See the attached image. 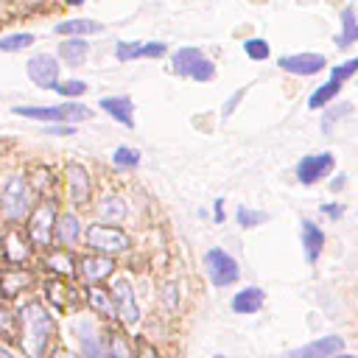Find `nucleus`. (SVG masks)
Masks as SVG:
<instances>
[{
	"instance_id": "nucleus-32",
	"label": "nucleus",
	"mask_w": 358,
	"mask_h": 358,
	"mask_svg": "<svg viewBox=\"0 0 358 358\" xmlns=\"http://www.w3.org/2000/svg\"><path fill=\"white\" fill-rule=\"evenodd\" d=\"M238 224L243 227V229H252V227H257V224H263L266 221V213H260V210H252V207H238Z\"/></svg>"
},
{
	"instance_id": "nucleus-46",
	"label": "nucleus",
	"mask_w": 358,
	"mask_h": 358,
	"mask_svg": "<svg viewBox=\"0 0 358 358\" xmlns=\"http://www.w3.org/2000/svg\"><path fill=\"white\" fill-rule=\"evenodd\" d=\"M333 358H358V355H350V352H344V355H341V352H338V355H333Z\"/></svg>"
},
{
	"instance_id": "nucleus-35",
	"label": "nucleus",
	"mask_w": 358,
	"mask_h": 358,
	"mask_svg": "<svg viewBox=\"0 0 358 358\" xmlns=\"http://www.w3.org/2000/svg\"><path fill=\"white\" fill-rule=\"evenodd\" d=\"M355 70H358V59H350V62L333 67V70H330V78H333V81H347L350 76H355Z\"/></svg>"
},
{
	"instance_id": "nucleus-34",
	"label": "nucleus",
	"mask_w": 358,
	"mask_h": 358,
	"mask_svg": "<svg viewBox=\"0 0 358 358\" xmlns=\"http://www.w3.org/2000/svg\"><path fill=\"white\" fill-rule=\"evenodd\" d=\"M109 358H131V347L120 333H112L109 338Z\"/></svg>"
},
{
	"instance_id": "nucleus-30",
	"label": "nucleus",
	"mask_w": 358,
	"mask_h": 358,
	"mask_svg": "<svg viewBox=\"0 0 358 358\" xmlns=\"http://www.w3.org/2000/svg\"><path fill=\"white\" fill-rule=\"evenodd\" d=\"M90 87H87V81H81V78H70V81H59L56 84V92L59 95H64L67 101H73V98H78V95H84Z\"/></svg>"
},
{
	"instance_id": "nucleus-17",
	"label": "nucleus",
	"mask_w": 358,
	"mask_h": 358,
	"mask_svg": "<svg viewBox=\"0 0 358 358\" xmlns=\"http://www.w3.org/2000/svg\"><path fill=\"white\" fill-rule=\"evenodd\" d=\"M263 302H266V294H263L257 285H246L243 291H238V294L232 296V310L249 316V313H257V310L263 308Z\"/></svg>"
},
{
	"instance_id": "nucleus-25",
	"label": "nucleus",
	"mask_w": 358,
	"mask_h": 358,
	"mask_svg": "<svg viewBox=\"0 0 358 358\" xmlns=\"http://www.w3.org/2000/svg\"><path fill=\"white\" fill-rule=\"evenodd\" d=\"M338 90H341V81H333V78L324 81L322 87L313 90V95L308 98V106H310V109H322L324 103H330V101L338 95Z\"/></svg>"
},
{
	"instance_id": "nucleus-33",
	"label": "nucleus",
	"mask_w": 358,
	"mask_h": 358,
	"mask_svg": "<svg viewBox=\"0 0 358 358\" xmlns=\"http://www.w3.org/2000/svg\"><path fill=\"white\" fill-rule=\"evenodd\" d=\"M350 109H352V103H347V101H341L338 106H333V109L322 117V131H324V134H330V131H333V123H336V120H341Z\"/></svg>"
},
{
	"instance_id": "nucleus-2",
	"label": "nucleus",
	"mask_w": 358,
	"mask_h": 358,
	"mask_svg": "<svg viewBox=\"0 0 358 358\" xmlns=\"http://www.w3.org/2000/svg\"><path fill=\"white\" fill-rule=\"evenodd\" d=\"M11 112L20 115V117L42 120V123H70V126L78 123V120L92 117V109L84 106V103H76V101H64L59 106H14Z\"/></svg>"
},
{
	"instance_id": "nucleus-14",
	"label": "nucleus",
	"mask_w": 358,
	"mask_h": 358,
	"mask_svg": "<svg viewBox=\"0 0 358 358\" xmlns=\"http://www.w3.org/2000/svg\"><path fill=\"white\" fill-rule=\"evenodd\" d=\"M112 268H115V260L109 255H92V257H81L78 260V271L87 280V285H95L98 280L109 277Z\"/></svg>"
},
{
	"instance_id": "nucleus-28",
	"label": "nucleus",
	"mask_w": 358,
	"mask_h": 358,
	"mask_svg": "<svg viewBox=\"0 0 358 358\" xmlns=\"http://www.w3.org/2000/svg\"><path fill=\"white\" fill-rule=\"evenodd\" d=\"M112 162L117 168H137L140 165V151L137 148H129V145H120V148H115Z\"/></svg>"
},
{
	"instance_id": "nucleus-41",
	"label": "nucleus",
	"mask_w": 358,
	"mask_h": 358,
	"mask_svg": "<svg viewBox=\"0 0 358 358\" xmlns=\"http://www.w3.org/2000/svg\"><path fill=\"white\" fill-rule=\"evenodd\" d=\"M137 358H162V355H159V352H157L151 344H145V341H143V344H140V352H137Z\"/></svg>"
},
{
	"instance_id": "nucleus-48",
	"label": "nucleus",
	"mask_w": 358,
	"mask_h": 358,
	"mask_svg": "<svg viewBox=\"0 0 358 358\" xmlns=\"http://www.w3.org/2000/svg\"><path fill=\"white\" fill-rule=\"evenodd\" d=\"M215 358H224V355H215Z\"/></svg>"
},
{
	"instance_id": "nucleus-29",
	"label": "nucleus",
	"mask_w": 358,
	"mask_h": 358,
	"mask_svg": "<svg viewBox=\"0 0 358 358\" xmlns=\"http://www.w3.org/2000/svg\"><path fill=\"white\" fill-rule=\"evenodd\" d=\"M243 50H246V56H249V59H255V62H263V59H268V53H271L268 42H266V39H260V36L246 39V42H243Z\"/></svg>"
},
{
	"instance_id": "nucleus-39",
	"label": "nucleus",
	"mask_w": 358,
	"mask_h": 358,
	"mask_svg": "<svg viewBox=\"0 0 358 358\" xmlns=\"http://www.w3.org/2000/svg\"><path fill=\"white\" fill-rule=\"evenodd\" d=\"M162 299H165L168 310H173V308H176V285H173V282H168V285L162 288Z\"/></svg>"
},
{
	"instance_id": "nucleus-42",
	"label": "nucleus",
	"mask_w": 358,
	"mask_h": 358,
	"mask_svg": "<svg viewBox=\"0 0 358 358\" xmlns=\"http://www.w3.org/2000/svg\"><path fill=\"white\" fill-rule=\"evenodd\" d=\"M48 131H50V134H73L76 129H73L70 123H67V126H59V123H48Z\"/></svg>"
},
{
	"instance_id": "nucleus-44",
	"label": "nucleus",
	"mask_w": 358,
	"mask_h": 358,
	"mask_svg": "<svg viewBox=\"0 0 358 358\" xmlns=\"http://www.w3.org/2000/svg\"><path fill=\"white\" fill-rule=\"evenodd\" d=\"M344 179H347L344 173H341V176H336V179L330 182V190H341V187H344Z\"/></svg>"
},
{
	"instance_id": "nucleus-36",
	"label": "nucleus",
	"mask_w": 358,
	"mask_h": 358,
	"mask_svg": "<svg viewBox=\"0 0 358 358\" xmlns=\"http://www.w3.org/2000/svg\"><path fill=\"white\" fill-rule=\"evenodd\" d=\"M165 42H143V48H140V59H159V56H165Z\"/></svg>"
},
{
	"instance_id": "nucleus-49",
	"label": "nucleus",
	"mask_w": 358,
	"mask_h": 358,
	"mask_svg": "<svg viewBox=\"0 0 358 358\" xmlns=\"http://www.w3.org/2000/svg\"><path fill=\"white\" fill-rule=\"evenodd\" d=\"M0 3H3V0H0Z\"/></svg>"
},
{
	"instance_id": "nucleus-22",
	"label": "nucleus",
	"mask_w": 358,
	"mask_h": 358,
	"mask_svg": "<svg viewBox=\"0 0 358 358\" xmlns=\"http://www.w3.org/2000/svg\"><path fill=\"white\" fill-rule=\"evenodd\" d=\"M98 218L103 224H117L126 218V201L120 196H106L101 204H98Z\"/></svg>"
},
{
	"instance_id": "nucleus-37",
	"label": "nucleus",
	"mask_w": 358,
	"mask_h": 358,
	"mask_svg": "<svg viewBox=\"0 0 358 358\" xmlns=\"http://www.w3.org/2000/svg\"><path fill=\"white\" fill-rule=\"evenodd\" d=\"M0 336L3 338H11L14 336V316L6 308H0Z\"/></svg>"
},
{
	"instance_id": "nucleus-24",
	"label": "nucleus",
	"mask_w": 358,
	"mask_h": 358,
	"mask_svg": "<svg viewBox=\"0 0 358 358\" xmlns=\"http://www.w3.org/2000/svg\"><path fill=\"white\" fill-rule=\"evenodd\" d=\"M355 39H358V22H355L352 6H347V8L341 11V36L336 39V45H338V48H347V45H352Z\"/></svg>"
},
{
	"instance_id": "nucleus-43",
	"label": "nucleus",
	"mask_w": 358,
	"mask_h": 358,
	"mask_svg": "<svg viewBox=\"0 0 358 358\" xmlns=\"http://www.w3.org/2000/svg\"><path fill=\"white\" fill-rule=\"evenodd\" d=\"M213 218H215V224L224 221V199H215V204H213Z\"/></svg>"
},
{
	"instance_id": "nucleus-47",
	"label": "nucleus",
	"mask_w": 358,
	"mask_h": 358,
	"mask_svg": "<svg viewBox=\"0 0 358 358\" xmlns=\"http://www.w3.org/2000/svg\"><path fill=\"white\" fill-rule=\"evenodd\" d=\"M67 3H70V6H81L84 0H67Z\"/></svg>"
},
{
	"instance_id": "nucleus-19",
	"label": "nucleus",
	"mask_w": 358,
	"mask_h": 358,
	"mask_svg": "<svg viewBox=\"0 0 358 358\" xmlns=\"http://www.w3.org/2000/svg\"><path fill=\"white\" fill-rule=\"evenodd\" d=\"M302 246H305V260L316 263L324 249V232L313 221H302Z\"/></svg>"
},
{
	"instance_id": "nucleus-3",
	"label": "nucleus",
	"mask_w": 358,
	"mask_h": 358,
	"mask_svg": "<svg viewBox=\"0 0 358 358\" xmlns=\"http://www.w3.org/2000/svg\"><path fill=\"white\" fill-rule=\"evenodd\" d=\"M84 241L90 249L101 252V255H120V252H129L131 246V238L120 229V227H109V224H90L84 229Z\"/></svg>"
},
{
	"instance_id": "nucleus-7",
	"label": "nucleus",
	"mask_w": 358,
	"mask_h": 358,
	"mask_svg": "<svg viewBox=\"0 0 358 358\" xmlns=\"http://www.w3.org/2000/svg\"><path fill=\"white\" fill-rule=\"evenodd\" d=\"M204 268H207V277L213 285L224 288V285H232L238 277H241V268L235 263L232 255H227L224 249H210L204 255Z\"/></svg>"
},
{
	"instance_id": "nucleus-18",
	"label": "nucleus",
	"mask_w": 358,
	"mask_h": 358,
	"mask_svg": "<svg viewBox=\"0 0 358 358\" xmlns=\"http://www.w3.org/2000/svg\"><path fill=\"white\" fill-rule=\"evenodd\" d=\"M87 56H90V45H87V39H84V36H67V39L59 45V59H62V62H67L70 67L84 64V62H87Z\"/></svg>"
},
{
	"instance_id": "nucleus-20",
	"label": "nucleus",
	"mask_w": 358,
	"mask_h": 358,
	"mask_svg": "<svg viewBox=\"0 0 358 358\" xmlns=\"http://www.w3.org/2000/svg\"><path fill=\"white\" fill-rule=\"evenodd\" d=\"M78 341H81V358H106L95 330L90 327V322H78Z\"/></svg>"
},
{
	"instance_id": "nucleus-40",
	"label": "nucleus",
	"mask_w": 358,
	"mask_h": 358,
	"mask_svg": "<svg viewBox=\"0 0 358 358\" xmlns=\"http://www.w3.org/2000/svg\"><path fill=\"white\" fill-rule=\"evenodd\" d=\"M322 213H324L327 218H333V221H336V218H341V215H344V207H341V204H322Z\"/></svg>"
},
{
	"instance_id": "nucleus-45",
	"label": "nucleus",
	"mask_w": 358,
	"mask_h": 358,
	"mask_svg": "<svg viewBox=\"0 0 358 358\" xmlns=\"http://www.w3.org/2000/svg\"><path fill=\"white\" fill-rule=\"evenodd\" d=\"M0 358H14V352H11V350H6V347H0Z\"/></svg>"
},
{
	"instance_id": "nucleus-16",
	"label": "nucleus",
	"mask_w": 358,
	"mask_h": 358,
	"mask_svg": "<svg viewBox=\"0 0 358 358\" xmlns=\"http://www.w3.org/2000/svg\"><path fill=\"white\" fill-rule=\"evenodd\" d=\"M101 109L109 112L117 123H123L129 129L134 126V103L129 95H106V98H101Z\"/></svg>"
},
{
	"instance_id": "nucleus-10",
	"label": "nucleus",
	"mask_w": 358,
	"mask_h": 358,
	"mask_svg": "<svg viewBox=\"0 0 358 358\" xmlns=\"http://www.w3.org/2000/svg\"><path fill=\"white\" fill-rule=\"evenodd\" d=\"M333 165H336V157H333L330 151L308 154V157H302L299 165H296V179H299L302 185H313V182H319L322 176H327V173L333 171Z\"/></svg>"
},
{
	"instance_id": "nucleus-11",
	"label": "nucleus",
	"mask_w": 358,
	"mask_h": 358,
	"mask_svg": "<svg viewBox=\"0 0 358 358\" xmlns=\"http://www.w3.org/2000/svg\"><path fill=\"white\" fill-rule=\"evenodd\" d=\"M64 179H67V190H70V201L76 207H84L90 201V193H92V182H90V171L78 162H70L64 168Z\"/></svg>"
},
{
	"instance_id": "nucleus-1",
	"label": "nucleus",
	"mask_w": 358,
	"mask_h": 358,
	"mask_svg": "<svg viewBox=\"0 0 358 358\" xmlns=\"http://www.w3.org/2000/svg\"><path fill=\"white\" fill-rule=\"evenodd\" d=\"M20 319V347L25 352V358H45L50 338H53V319L48 313L45 305L39 302H28L20 308L17 313Z\"/></svg>"
},
{
	"instance_id": "nucleus-26",
	"label": "nucleus",
	"mask_w": 358,
	"mask_h": 358,
	"mask_svg": "<svg viewBox=\"0 0 358 358\" xmlns=\"http://www.w3.org/2000/svg\"><path fill=\"white\" fill-rule=\"evenodd\" d=\"M28 255H31V246L22 241V235L20 232H8L6 235V257L11 263H22V260H28Z\"/></svg>"
},
{
	"instance_id": "nucleus-6",
	"label": "nucleus",
	"mask_w": 358,
	"mask_h": 358,
	"mask_svg": "<svg viewBox=\"0 0 358 358\" xmlns=\"http://www.w3.org/2000/svg\"><path fill=\"white\" fill-rule=\"evenodd\" d=\"M109 296H112V305H115V313L123 319L126 327H134L140 322V305H137V296H134V288L126 277H117L112 280V288H109Z\"/></svg>"
},
{
	"instance_id": "nucleus-21",
	"label": "nucleus",
	"mask_w": 358,
	"mask_h": 358,
	"mask_svg": "<svg viewBox=\"0 0 358 358\" xmlns=\"http://www.w3.org/2000/svg\"><path fill=\"white\" fill-rule=\"evenodd\" d=\"M103 25L95 20H64L56 25V34L62 36H87V34H101Z\"/></svg>"
},
{
	"instance_id": "nucleus-23",
	"label": "nucleus",
	"mask_w": 358,
	"mask_h": 358,
	"mask_svg": "<svg viewBox=\"0 0 358 358\" xmlns=\"http://www.w3.org/2000/svg\"><path fill=\"white\" fill-rule=\"evenodd\" d=\"M87 302H90V308H92L95 313L115 316V305H112V296H109V291H106V288H98V285L87 288Z\"/></svg>"
},
{
	"instance_id": "nucleus-27",
	"label": "nucleus",
	"mask_w": 358,
	"mask_h": 358,
	"mask_svg": "<svg viewBox=\"0 0 358 358\" xmlns=\"http://www.w3.org/2000/svg\"><path fill=\"white\" fill-rule=\"evenodd\" d=\"M34 45V34H8V36H0V50L3 53H17L22 48Z\"/></svg>"
},
{
	"instance_id": "nucleus-13",
	"label": "nucleus",
	"mask_w": 358,
	"mask_h": 358,
	"mask_svg": "<svg viewBox=\"0 0 358 358\" xmlns=\"http://www.w3.org/2000/svg\"><path fill=\"white\" fill-rule=\"evenodd\" d=\"M277 64L291 76H316L319 70H324L327 59L322 53H294V56H282Z\"/></svg>"
},
{
	"instance_id": "nucleus-8",
	"label": "nucleus",
	"mask_w": 358,
	"mask_h": 358,
	"mask_svg": "<svg viewBox=\"0 0 358 358\" xmlns=\"http://www.w3.org/2000/svg\"><path fill=\"white\" fill-rule=\"evenodd\" d=\"M25 73L28 78L39 87V90H50L56 92V84H59V62L50 56V53H36L25 62Z\"/></svg>"
},
{
	"instance_id": "nucleus-4",
	"label": "nucleus",
	"mask_w": 358,
	"mask_h": 358,
	"mask_svg": "<svg viewBox=\"0 0 358 358\" xmlns=\"http://www.w3.org/2000/svg\"><path fill=\"white\" fill-rule=\"evenodd\" d=\"M171 64L179 76H187L193 81H213L215 78V64L199 48H179L173 53Z\"/></svg>"
},
{
	"instance_id": "nucleus-31",
	"label": "nucleus",
	"mask_w": 358,
	"mask_h": 358,
	"mask_svg": "<svg viewBox=\"0 0 358 358\" xmlns=\"http://www.w3.org/2000/svg\"><path fill=\"white\" fill-rule=\"evenodd\" d=\"M48 268H53V271H59V274H73V260H70V255H67V249H62V252H53V255H48Z\"/></svg>"
},
{
	"instance_id": "nucleus-9",
	"label": "nucleus",
	"mask_w": 358,
	"mask_h": 358,
	"mask_svg": "<svg viewBox=\"0 0 358 358\" xmlns=\"http://www.w3.org/2000/svg\"><path fill=\"white\" fill-rule=\"evenodd\" d=\"M53 221H56V207L53 201H39L31 213V221H28V232H31V241L34 246H50V238H53Z\"/></svg>"
},
{
	"instance_id": "nucleus-15",
	"label": "nucleus",
	"mask_w": 358,
	"mask_h": 358,
	"mask_svg": "<svg viewBox=\"0 0 358 358\" xmlns=\"http://www.w3.org/2000/svg\"><path fill=\"white\" fill-rule=\"evenodd\" d=\"M53 232H56V243L62 249H70L78 243V235H81V221L76 213H62L56 221H53Z\"/></svg>"
},
{
	"instance_id": "nucleus-5",
	"label": "nucleus",
	"mask_w": 358,
	"mask_h": 358,
	"mask_svg": "<svg viewBox=\"0 0 358 358\" xmlns=\"http://www.w3.org/2000/svg\"><path fill=\"white\" fill-rule=\"evenodd\" d=\"M0 204H3V215H6L11 224L22 221V218L31 213V190H28V185H25L22 176H11V179L3 185Z\"/></svg>"
},
{
	"instance_id": "nucleus-12",
	"label": "nucleus",
	"mask_w": 358,
	"mask_h": 358,
	"mask_svg": "<svg viewBox=\"0 0 358 358\" xmlns=\"http://www.w3.org/2000/svg\"><path fill=\"white\" fill-rule=\"evenodd\" d=\"M341 350H344V338L341 336H322V338H316V341H310V344H305L299 350L285 352L282 358H333Z\"/></svg>"
},
{
	"instance_id": "nucleus-38",
	"label": "nucleus",
	"mask_w": 358,
	"mask_h": 358,
	"mask_svg": "<svg viewBox=\"0 0 358 358\" xmlns=\"http://www.w3.org/2000/svg\"><path fill=\"white\" fill-rule=\"evenodd\" d=\"M243 95H246V90H238V92H235V95H232V98H229V101L224 103V109H221V115H224V120H227V117L232 115V109L238 106V101H241Z\"/></svg>"
}]
</instances>
